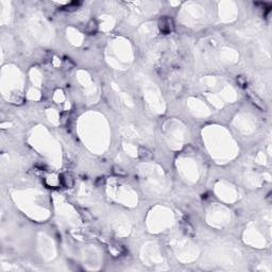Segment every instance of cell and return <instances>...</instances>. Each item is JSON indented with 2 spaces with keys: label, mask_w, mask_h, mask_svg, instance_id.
<instances>
[{
  "label": "cell",
  "mask_w": 272,
  "mask_h": 272,
  "mask_svg": "<svg viewBox=\"0 0 272 272\" xmlns=\"http://www.w3.org/2000/svg\"><path fill=\"white\" fill-rule=\"evenodd\" d=\"M250 96H251V97H252V98H253V100H254V103H256V105H257L258 107H260V109H264V110L266 109V107H265V104H264L263 102L260 101V100L258 99V98L256 97L255 95H253V94H251Z\"/></svg>",
  "instance_id": "obj_2"
},
{
  "label": "cell",
  "mask_w": 272,
  "mask_h": 272,
  "mask_svg": "<svg viewBox=\"0 0 272 272\" xmlns=\"http://www.w3.org/2000/svg\"><path fill=\"white\" fill-rule=\"evenodd\" d=\"M161 31L165 32V33H168L171 31V20L167 18H164L161 22Z\"/></svg>",
  "instance_id": "obj_1"
}]
</instances>
